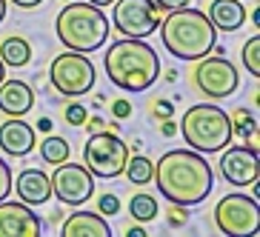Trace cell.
Here are the masks:
<instances>
[{
  "instance_id": "obj_37",
  "label": "cell",
  "mask_w": 260,
  "mask_h": 237,
  "mask_svg": "<svg viewBox=\"0 0 260 237\" xmlns=\"http://www.w3.org/2000/svg\"><path fill=\"white\" fill-rule=\"evenodd\" d=\"M3 17H6V0H0V23H3Z\"/></svg>"
},
{
  "instance_id": "obj_27",
  "label": "cell",
  "mask_w": 260,
  "mask_h": 237,
  "mask_svg": "<svg viewBox=\"0 0 260 237\" xmlns=\"http://www.w3.org/2000/svg\"><path fill=\"white\" fill-rule=\"evenodd\" d=\"M98 209H100V214H117L120 212V200H117L115 194H103V197L98 200Z\"/></svg>"
},
{
  "instance_id": "obj_14",
  "label": "cell",
  "mask_w": 260,
  "mask_h": 237,
  "mask_svg": "<svg viewBox=\"0 0 260 237\" xmlns=\"http://www.w3.org/2000/svg\"><path fill=\"white\" fill-rule=\"evenodd\" d=\"M12 186L17 191V200H23L26 206H43L52 197V180L40 168H26V172H20L17 180H12Z\"/></svg>"
},
{
  "instance_id": "obj_33",
  "label": "cell",
  "mask_w": 260,
  "mask_h": 237,
  "mask_svg": "<svg viewBox=\"0 0 260 237\" xmlns=\"http://www.w3.org/2000/svg\"><path fill=\"white\" fill-rule=\"evenodd\" d=\"M126 237H146V229L143 226H132V229L126 231Z\"/></svg>"
},
{
  "instance_id": "obj_12",
  "label": "cell",
  "mask_w": 260,
  "mask_h": 237,
  "mask_svg": "<svg viewBox=\"0 0 260 237\" xmlns=\"http://www.w3.org/2000/svg\"><path fill=\"white\" fill-rule=\"evenodd\" d=\"M220 175L232 186H252L260 175L257 149L249 146H226L220 149Z\"/></svg>"
},
{
  "instance_id": "obj_15",
  "label": "cell",
  "mask_w": 260,
  "mask_h": 237,
  "mask_svg": "<svg viewBox=\"0 0 260 237\" xmlns=\"http://www.w3.org/2000/svg\"><path fill=\"white\" fill-rule=\"evenodd\" d=\"M0 149L12 157H26L35 149V129L20 117H9L0 126Z\"/></svg>"
},
{
  "instance_id": "obj_21",
  "label": "cell",
  "mask_w": 260,
  "mask_h": 237,
  "mask_svg": "<svg viewBox=\"0 0 260 237\" xmlns=\"http://www.w3.org/2000/svg\"><path fill=\"white\" fill-rule=\"evenodd\" d=\"M40 157L46 163H52V166L69 160V143L63 138H57V134H49V138L40 143Z\"/></svg>"
},
{
  "instance_id": "obj_24",
  "label": "cell",
  "mask_w": 260,
  "mask_h": 237,
  "mask_svg": "<svg viewBox=\"0 0 260 237\" xmlns=\"http://www.w3.org/2000/svg\"><path fill=\"white\" fill-rule=\"evenodd\" d=\"M232 134H243L246 140L252 138V134H257V123H254V117H249L246 109H240L235 115V120H232Z\"/></svg>"
},
{
  "instance_id": "obj_36",
  "label": "cell",
  "mask_w": 260,
  "mask_h": 237,
  "mask_svg": "<svg viewBox=\"0 0 260 237\" xmlns=\"http://www.w3.org/2000/svg\"><path fill=\"white\" fill-rule=\"evenodd\" d=\"M86 3H92V6L103 9V6H112V3H115V0H86Z\"/></svg>"
},
{
  "instance_id": "obj_32",
  "label": "cell",
  "mask_w": 260,
  "mask_h": 237,
  "mask_svg": "<svg viewBox=\"0 0 260 237\" xmlns=\"http://www.w3.org/2000/svg\"><path fill=\"white\" fill-rule=\"evenodd\" d=\"M15 6H20V9H35V6H40L43 0H12Z\"/></svg>"
},
{
  "instance_id": "obj_13",
  "label": "cell",
  "mask_w": 260,
  "mask_h": 237,
  "mask_svg": "<svg viewBox=\"0 0 260 237\" xmlns=\"http://www.w3.org/2000/svg\"><path fill=\"white\" fill-rule=\"evenodd\" d=\"M40 217L23 200H0V237H40Z\"/></svg>"
},
{
  "instance_id": "obj_9",
  "label": "cell",
  "mask_w": 260,
  "mask_h": 237,
  "mask_svg": "<svg viewBox=\"0 0 260 237\" xmlns=\"http://www.w3.org/2000/svg\"><path fill=\"white\" fill-rule=\"evenodd\" d=\"M49 180H52V194L63 206H83L94 194V175L80 163H57Z\"/></svg>"
},
{
  "instance_id": "obj_25",
  "label": "cell",
  "mask_w": 260,
  "mask_h": 237,
  "mask_svg": "<svg viewBox=\"0 0 260 237\" xmlns=\"http://www.w3.org/2000/svg\"><path fill=\"white\" fill-rule=\"evenodd\" d=\"M86 120H89V109L86 106H80V103L66 106V123H69V126H83Z\"/></svg>"
},
{
  "instance_id": "obj_22",
  "label": "cell",
  "mask_w": 260,
  "mask_h": 237,
  "mask_svg": "<svg viewBox=\"0 0 260 237\" xmlns=\"http://www.w3.org/2000/svg\"><path fill=\"white\" fill-rule=\"evenodd\" d=\"M129 212L138 223H152L157 217V200L152 194H135L129 203Z\"/></svg>"
},
{
  "instance_id": "obj_19",
  "label": "cell",
  "mask_w": 260,
  "mask_h": 237,
  "mask_svg": "<svg viewBox=\"0 0 260 237\" xmlns=\"http://www.w3.org/2000/svg\"><path fill=\"white\" fill-rule=\"evenodd\" d=\"M0 60H3V66H15V69L29 66V60H31L29 40H23V38H6L3 43H0Z\"/></svg>"
},
{
  "instance_id": "obj_10",
  "label": "cell",
  "mask_w": 260,
  "mask_h": 237,
  "mask_svg": "<svg viewBox=\"0 0 260 237\" xmlns=\"http://www.w3.org/2000/svg\"><path fill=\"white\" fill-rule=\"evenodd\" d=\"M112 23L123 38H149L160 26V15L152 0H115Z\"/></svg>"
},
{
  "instance_id": "obj_28",
  "label": "cell",
  "mask_w": 260,
  "mask_h": 237,
  "mask_svg": "<svg viewBox=\"0 0 260 237\" xmlns=\"http://www.w3.org/2000/svg\"><path fill=\"white\" fill-rule=\"evenodd\" d=\"M186 220H189L186 206H172V212H169V226H172V229H180Z\"/></svg>"
},
{
  "instance_id": "obj_6",
  "label": "cell",
  "mask_w": 260,
  "mask_h": 237,
  "mask_svg": "<svg viewBox=\"0 0 260 237\" xmlns=\"http://www.w3.org/2000/svg\"><path fill=\"white\" fill-rule=\"evenodd\" d=\"M129 160V146L117 138L115 131H94L83 146V166L94 177L112 180L120 177Z\"/></svg>"
},
{
  "instance_id": "obj_7",
  "label": "cell",
  "mask_w": 260,
  "mask_h": 237,
  "mask_svg": "<svg viewBox=\"0 0 260 237\" xmlns=\"http://www.w3.org/2000/svg\"><path fill=\"white\" fill-rule=\"evenodd\" d=\"M94 63L86 57L83 52H63L52 60V69H49V80L60 94L66 97H80V94H89L94 86Z\"/></svg>"
},
{
  "instance_id": "obj_3",
  "label": "cell",
  "mask_w": 260,
  "mask_h": 237,
  "mask_svg": "<svg viewBox=\"0 0 260 237\" xmlns=\"http://www.w3.org/2000/svg\"><path fill=\"white\" fill-rule=\"evenodd\" d=\"M160 40L177 60H200L217 46V29L200 9H175L160 20Z\"/></svg>"
},
{
  "instance_id": "obj_2",
  "label": "cell",
  "mask_w": 260,
  "mask_h": 237,
  "mask_svg": "<svg viewBox=\"0 0 260 237\" xmlns=\"http://www.w3.org/2000/svg\"><path fill=\"white\" fill-rule=\"evenodd\" d=\"M112 86L123 92H146L160 77V57L143 38L115 40L103 57Z\"/></svg>"
},
{
  "instance_id": "obj_23",
  "label": "cell",
  "mask_w": 260,
  "mask_h": 237,
  "mask_svg": "<svg viewBox=\"0 0 260 237\" xmlns=\"http://www.w3.org/2000/svg\"><path fill=\"white\" fill-rule=\"evenodd\" d=\"M243 66L249 69V75H252V77H260V38H257V35L246 40V46H243Z\"/></svg>"
},
{
  "instance_id": "obj_5",
  "label": "cell",
  "mask_w": 260,
  "mask_h": 237,
  "mask_svg": "<svg viewBox=\"0 0 260 237\" xmlns=\"http://www.w3.org/2000/svg\"><path fill=\"white\" fill-rule=\"evenodd\" d=\"M180 134L200 154H214L232 143V117L220 106L198 103L183 112L180 117Z\"/></svg>"
},
{
  "instance_id": "obj_16",
  "label": "cell",
  "mask_w": 260,
  "mask_h": 237,
  "mask_svg": "<svg viewBox=\"0 0 260 237\" xmlns=\"http://www.w3.org/2000/svg\"><path fill=\"white\" fill-rule=\"evenodd\" d=\"M35 106V92L23 80H6L0 83V112L9 117H23Z\"/></svg>"
},
{
  "instance_id": "obj_31",
  "label": "cell",
  "mask_w": 260,
  "mask_h": 237,
  "mask_svg": "<svg viewBox=\"0 0 260 237\" xmlns=\"http://www.w3.org/2000/svg\"><path fill=\"white\" fill-rule=\"evenodd\" d=\"M157 115H160V117L172 115V103H169V100H160V103H157Z\"/></svg>"
},
{
  "instance_id": "obj_35",
  "label": "cell",
  "mask_w": 260,
  "mask_h": 237,
  "mask_svg": "<svg viewBox=\"0 0 260 237\" xmlns=\"http://www.w3.org/2000/svg\"><path fill=\"white\" fill-rule=\"evenodd\" d=\"M38 129H40V131H49V129H52V120H49V117H40Z\"/></svg>"
},
{
  "instance_id": "obj_11",
  "label": "cell",
  "mask_w": 260,
  "mask_h": 237,
  "mask_svg": "<svg viewBox=\"0 0 260 237\" xmlns=\"http://www.w3.org/2000/svg\"><path fill=\"white\" fill-rule=\"evenodd\" d=\"M194 83L198 89L206 97L212 100H220V97H229V94L237 92V86H240V75L237 69L229 63V57H200V63L194 66Z\"/></svg>"
},
{
  "instance_id": "obj_30",
  "label": "cell",
  "mask_w": 260,
  "mask_h": 237,
  "mask_svg": "<svg viewBox=\"0 0 260 237\" xmlns=\"http://www.w3.org/2000/svg\"><path fill=\"white\" fill-rule=\"evenodd\" d=\"M112 115H115V117H120V120H123V117H129L132 115V103H129V100H115V103H112Z\"/></svg>"
},
{
  "instance_id": "obj_20",
  "label": "cell",
  "mask_w": 260,
  "mask_h": 237,
  "mask_svg": "<svg viewBox=\"0 0 260 237\" xmlns=\"http://www.w3.org/2000/svg\"><path fill=\"white\" fill-rule=\"evenodd\" d=\"M126 177H129V183L135 186H146L152 183V175H154V163L149 160V157H143V154H135V157H129L126 160Z\"/></svg>"
},
{
  "instance_id": "obj_8",
  "label": "cell",
  "mask_w": 260,
  "mask_h": 237,
  "mask_svg": "<svg viewBox=\"0 0 260 237\" xmlns=\"http://www.w3.org/2000/svg\"><path fill=\"white\" fill-rule=\"evenodd\" d=\"M214 223L223 234L229 237H249L260 226V206L257 197L249 194H226V197L214 206Z\"/></svg>"
},
{
  "instance_id": "obj_38",
  "label": "cell",
  "mask_w": 260,
  "mask_h": 237,
  "mask_svg": "<svg viewBox=\"0 0 260 237\" xmlns=\"http://www.w3.org/2000/svg\"><path fill=\"white\" fill-rule=\"evenodd\" d=\"M3 69H6V66H3V60H0V83H3V77H6V72H3Z\"/></svg>"
},
{
  "instance_id": "obj_29",
  "label": "cell",
  "mask_w": 260,
  "mask_h": 237,
  "mask_svg": "<svg viewBox=\"0 0 260 237\" xmlns=\"http://www.w3.org/2000/svg\"><path fill=\"white\" fill-rule=\"evenodd\" d=\"M152 3L157 6V12H175V9L189 6V0H152Z\"/></svg>"
},
{
  "instance_id": "obj_34",
  "label": "cell",
  "mask_w": 260,
  "mask_h": 237,
  "mask_svg": "<svg viewBox=\"0 0 260 237\" xmlns=\"http://www.w3.org/2000/svg\"><path fill=\"white\" fill-rule=\"evenodd\" d=\"M163 134H166V138H172V134H177V126H175V123H163Z\"/></svg>"
},
{
  "instance_id": "obj_1",
  "label": "cell",
  "mask_w": 260,
  "mask_h": 237,
  "mask_svg": "<svg viewBox=\"0 0 260 237\" xmlns=\"http://www.w3.org/2000/svg\"><path fill=\"white\" fill-rule=\"evenodd\" d=\"M152 180L172 206H198L212 194L214 175L209 160L194 149H172L157 160Z\"/></svg>"
},
{
  "instance_id": "obj_39",
  "label": "cell",
  "mask_w": 260,
  "mask_h": 237,
  "mask_svg": "<svg viewBox=\"0 0 260 237\" xmlns=\"http://www.w3.org/2000/svg\"><path fill=\"white\" fill-rule=\"evenodd\" d=\"M63 3H69V0H63Z\"/></svg>"
},
{
  "instance_id": "obj_26",
  "label": "cell",
  "mask_w": 260,
  "mask_h": 237,
  "mask_svg": "<svg viewBox=\"0 0 260 237\" xmlns=\"http://www.w3.org/2000/svg\"><path fill=\"white\" fill-rule=\"evenodd\" d=\"M9 191H12V172H9V163L0 157V200H6Z\"/></svg>"
},
{
  "instance_id": "obj_18",
  "label": "cell",
  "mask_w": 260,
  "mask_h": 237,
  "mask_svg": "<svg viewBox=\"0 0 260 237\" xmlns=\"http://www.w3.org/2000/svg\"><path fill=\"white\" fill-rule=\"evenodd\" d=\"M206 17L212 20L214 29L237 31L246 23V6H243V0H212Z\"/></svg>"
},
{
  "instance_id": "obj_4",
  "label": "cell",
  "mask_w": 260,
  "mask_h": 237,
  "mask_svg": "<svg viewBox=\"0 0 260 237\" xmlns=\"http://www.w3.org/2000/svg\"><path fill=\"white\" fill-rule=\"evenodd\" d=\"M57 38L72 52H98L109 40V17L92 3H66L57 15Z\"/></svg>"
},
{
  "instance_id": "obj_17",
  "label": "cell",
  "mask_w": 260,
  "mask_h": 237,
  "mask_svg": "<svg viewBox=\"0 0 260 237\" xmlns=\"http://www.w3.org/2000/svg\"><path fill=\"white\" fill-rule=\"evenodd\" d=\"M60 234L63 237H112V229H109V223L103 220V214L75 212L72 217H66Z\"/></svg>"
}]
</instances>
